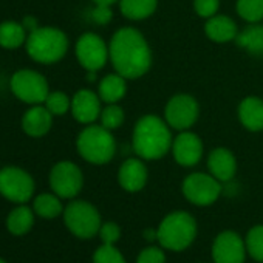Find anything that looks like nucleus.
<instances>
[{
  "label": "nucleus",
  "instance_id": "7",
  "mask_svg": "<svg viewBox=\"0 0 263 263\" xmlns=\"http://www.w3.org/2000/svg\"><path fill=\"white\" fill-rule=\"evenodd\" d=\"M34 194V180L21 167L8 166L0 171V195L13 203L24 204Z\"/></svg>",
  "mask_w": 263,
  "mask_h": 263
},
{
  "label": "nucleus",
  "instance_id": "28",
  "mask_svg": "<svg viewBox=\"0 0 263 263\" xmlns=\"http://www.w3.org/2000/svg\"><path fill=\"white\" fill-rule=\"evenodd\" d=\"M238 14L248 22H258L263 19V0H238Z\"/></svg>",
  "mask_w": 263,
  "mask_h": 263
},
{
  "label": "nucleus",
  "instance_id": "19",
  "mask_svg": "<svg viewBox=\"0 0 263 263\" xmlns=\"http://www.w3.org/2000/svg\"><path fill=\"white\" fill-rule=\"evenodd\" d=\"M238 116L248 130H263V101L254 96L243 99L238 108Z\"/></svg>",
  "mask_w": 263,
  "mask_h": 263
},
{
  "label": "nucleus",
  "instance_id": "36",
  "mask_svg": "<svg viewBox=\"0 0 263 263\" xmlns=\"http://www.w3.org/2000/svg\"><path fill=\"white\" fill-rule=\"evenodd\" d=\"M22 25H24V28L28 30L30 33L39 28V27H37V21H36L34 17H31V16H27V17L22 21Z\"/></svg>",
  "mask_w": 263,
  "mask_h": 263
},
{
  "label": "nucleus",
  "instance_id": "8",
  "mask_svg": "<svg viewBox=\"0 0 263 263\" xmlns=\"http://www.w3.org/2000/svg\"><path fill=\"white\" fill-rule=\"evenodd\" d=\"M11 91L27 104H42L48 96L47 79L34 70H19L11 78Z\"/></svg>",
  "mask_w": 263,
  "mask_h": 263
},
{
  "label": "nucleus",
  "instance_id": "14",
  "mask_svg": "<svg viewBox=\"0 0 263 263\" xmlns=\"http://www.w3.org/2000/svg\"><path fill=\"white\" fill-rule=\"evenodd\" d=\"M172 149L177 163L186 167L195 166L203 155V144L200 138L194 134H189V132H184L175 138Z\"/></svg>",
  "mask_w": 263,
  "mask_h": 263
},
{
  "label": "nucleus",
  "instance_id": "4",
  "mask_svg": "<svg viewBox=\"0 0 263 263\" xmlns=\"http://www.w3.org/2000/svg\"><path fill=\"white\" fill-rule=\"evenodd\" d=\"M68 48L67 36L51 27H42L27 37V51L30 58L41 64H54L61 61Z\"/></svg>",
  "mask_w": 263,
  "mask_h": 263
},
{
  "label": "nucleus",
  "instance_id": "23",
  "mask_svg": "<svg viewBox=\"0 0 263 263\" xmlns=\"http://www.w3.org/2000/svg\"><path fill=\"white\" fill-rule=\"evenodd\" d=\"M61 197H58L56 194H41L34 198L33 203V211L36 215L51 220L59 217L61 214H64V208L62 203L59 200Z\"/></svg>",
  "mask_w": 263,
  "mask_h": 263
},
{
  "label": "nucleus",
  "instance_id": "26",
  "mask_svg": "<svg viewBox=\"0 0 263 263\" xmlns=\"http://www.w3.org/2000/svg\"><path fill=\"white\" fill-rule=\"evenodd\" d=\"M237 44L251 54H263V27H248L237 36Z\"/></svg>",
  "mask_w": 263,
  "mask_h": 263
},
{
  "label": "nucleus",
  "instance_id": "31",
  "mask_svg": "<svg viewBox=\"0 0 263 263\" xmlns=\"http://www.w3.org/2000/svg\"><path fill=\"white\" fill-rule=\"evenodd\" d=\"M101 121H102V125L108 130L111 128H118L122 121H124V111L121 107L115 105V104H110L107 108L102 110L101 113Z\"/></svg>",
  "mask_w": 263,
  "mask_h": 263
},
{
  "label": "nucleus",
  "instance_id": "13",
  "mask_svg": "<svg viewBox=\"0 0 263 263\" xmlns=\"http://www.w3.org/2000/svg\"><path fill=\"white\" fill-rule=\"evenodd\" d=\"M198 116V104L192 96H174L166 107V121L177 130L189 128Z\"/></svg>",
  "mask_w": 263,
  "mask_h": 263
},
{
  "label": "nucleus",
  "instance_id": "27",
  "mask_svg": "<svg viewBox=\"0 0 263 263\" xmlns=\"http://www.w3.org/2000/svg\"><path fill=\"white\" fill-rule=\"evenodd\" d=\"M245 245L251 258L263 263V224H257L248 231Z\"/></svg>",
  "mask_w": 263,
  "mask_h": 263
},
{
  "label": "nucleus",
  "instance_id": "9",
  "mask_svg": "<svg viewBox=\"0 0 263 263\" xmlns=\"http://www.w3.org/2000/svg\"><path fill=\"white\" fill-rule=\"evenodd\" d=\"M221 194L220 181L208 174H192L183 181V195L192 204L209 206Z\"/></svg>",
  "mask_w": 263,
  "mask_h": 263
},
{
  "label": "nucleus",
  "instance_id": "24",
  "mask_svg": "<svg viewBox=\"0 0 263 263\" xmlns=\"http://www.w3.org/2000/svg\"><path fill=\"white\" fill-rule=\"evenodd\" d=\"M25 41H27L25 28L22 24L13 22V21H7L0 24V47L14 50V48H19Z\"/></svg>",
  "mask_w": 263,
  "mask_h": 263
},
{
  "label": "nucleus",
  "instance_id": "30",
  "mask_svg": "<svg viewBox=\"0 0 263 263\" xmlns=\"http://www.w3.org/2000/svg\"><path fill=\"white\" fill-rule=\"evenodd\" d=\"M71 102L68 99V96L62 91H53V93H48L47 99H45V107L50 110L51 115H64L67 113V110L70 108Z\"/></svg>",
  "mask_w": 263,
  "mask_h": 263
},
{
  "label": "nucleus",
  "instance_id": "17",
  "mask_svg": "<svg viewBox=\"0 0 263 263\" xmlns=\"http://www.w3.org/2000/svg\"><path fill=\"white\" fill-rule=\"evenodd\" d=\"M51 124H53V115L47 107H41L39 104L27 110L22 118L24 132L33 138H39L48 134Z\"/></svg>",
  "mask_w": 263,
  "mask_h": 263
},
{
  "label": "nucleus",
  "instance_id": "12",
  "mask_svg": "<svg viewBox=\"0 0 263 263\" xmlns=\"http://www.w3.org/2000/svg\"><path fill=\"white\" fill-rule=\"evenodd\" d=\"M76 56L79 64L85 70L96 71L105 65L108 50L99 36L93 33H85L79 37L76 44Z\"/></svg>",
  "mask_w": 263,
  "mask_h": 263
},
{
  "label": "nucleus",
  "instance_id": "33",
  "mask_svg": "<svg viewBox=\"0 0 263 263\" xmlns=\"http://www.w3.org/2000/svg\"><path fill=\"white\" fill-rule=\"evenodd\" d=\"M99 237L104 245H115L121 238V228L113 221H107V223L101 224Z\"/></svg>",
  "mask_w": 263,
  "mask_h": 263
},
{
  "label": "nucleus",
  "instance_id": "37",
  "mask_svg": "<svg viewBox=\"0 0 263 263\" xmlns=\"http://www.w3.org/2000/svg\"><path fill=\"white\" fill-rule=\"evenodd\" d=\"M144 238L149 241H158V232L157 229H146L144 231Z\"/></svg>",
  "mask_w": 263,
  "mask_h": 263
},
{
  "label": "nucleus",
  "instance_id": "32",
  "mask_svg": "<svg viewBox=\"0 0 263 263\" xmlns=\"http://www.w3.org/2000/svg\"><path fill=\"white\" fill-rule=\"evenodd\" d=\"M137 263H166V254L161 246H147L140 252Z\"/></svg>",
  "mask_w": 263,
  "mask_h": 263
},
{
  "label": "nucleus",
  "instance_id": "3",
  "mask_svg": "<svg viewBox=\"0 0 263 263\" xmlns=\"http://www.w3.org/2000/svg\"><path fill=\"white\" fill-rule=\"evenodd\" d=\"M157 232L158 243L163 249L180 252L194 243L197 237V221L189 212L175 211L163 218Z\"/></svg>",
  "mask_w": 263,
  "mask_h": 263
},
{
  "label": "nucleus",
  "instance_id": "38",
  "mask_svg": "<svg viewBox=\"0 0 263 263\" xmlns=\"http://www.w3.org/2000/svg\"><path fill=\"white\" fill-rule=\"evenodd\" d=\"M93 2H95L96 5H107V7H110L111 4L116 2V0H93Z\"/></svg>",
  "mask_w": 263,
  "mask_h": 263
},
{
  "label": "nucleus",
  "instance_id": "22",
  "mask_svg": "<svg viewBox=\"0 0 263 263\" xmlns=\"http://www.w3.org/2000/svg\"><path fill=\"white\" fill-rule=\"evenodd\" d=\"M125 95V78L121 74H108L99 84V96L107 104H115Z\"/></svg>",
  "mask_w": 263,
  "mask_h": 263
},
{
  "label": "nucleus",
  "instance_id": "25",
  "mask_svg": "<svg viewBox=\"0 0 263 263\" xmlns=\"http://www.w3.org/2000/svg\"><path fill=\"white\" fill-rule=\"evenodd\" d=\"M121 13L132 21H141L154 14L157 0H121Z\"/></svg>",
  "mask_w": 263,
  "mask_h": 263
},
{
  "label": "nucleus",
  "instance_id": "10",
  "mask_svg": "<svg viewBox=\"0 0 263 263\" xmlns=\"http://www.w3.org/2000/svg\"><path fill=\"white\" fill-rule=\"evenodd\" d=\"M82 184V172L71 161H61L50 172V186L61 198H74L81 192Z\"/></svg>",
  "mask_w": 263,
  "mask_h": 263
},
{
  "label": "nucleus",
  "instance_id": "29",
  "mask_svg": "<svg viewBox=\"0 0 263 263\" xmlns=\"http://www.w3.org/2000/svg\"><path fill=\"white\" fill-rule=\"evenodd\" d=\"M93 263H127L115 245H101L93 254Z\"/></svg>",
  "mask_w": 263,
  "mask_h": 263
},
{
  "label": "nucleus",
  "instance_id": "21",
  "mask_svg": "<svg viewBox=\"0 0 263 263\" xmlns=\"http://www.w3.org/2000/svg\"><path fill=\"white\" fill-rule=\"evenodd\" d=\"M34 224V211L28 206H17L7 217V228L13 235H25L31 231Z\"/></svg>",
  "mask_w": 263,
  "mask_h": 263
},
{
  "label": "nucleus",
  "instance_id": "34",
  "mask_svg": "<svg viewBox=\"0 0 263 263\" xmlns=\"http://www.w3.org/2000/svg\"><path fill=\"white\" fill-rule=\"evenodd\" d=\"M195 11L201 17H212L218 10V0H195Z\"/></svg>",
  "mask_w": 263,
  "mask_h": 263
},
{
  "label": "nucleus",
  "instance_id": "35",
  "mask_svg": "<svg viewBox=\"0 0 263 263\" xmlns=\"http://www.w3.org/2000/svg\"><path fill=\"white\" fill-rule=\"evenodd\" d=\"M91 19H93L96 24H99V25L107 24V22L111 19L110 7H107V5H98V7L93 10V13H91Z\"/></svg>",
  "mask_w": 263,
  "mask_h": 263
},
{
  "label": "nucleus",
  "instance_id": "39",
  "mask_svg": "<svg viewBox=\"0 0 263 263\" xmlns=\"http://www.w3.org/2000/svg\"><path fill=\"white\" fill-rule=\"evenodd\" d=\"M0 263H8V261H5L4 258H0Z\"/></svg>",
  "mask_w": 263,
  "mask_h": 263
},
{
  "label": "nucleus",
  "instance_id": "20",
  "mask_svg": "<svg viewBox=\"0 0 263 263\" xmlns=\"http://www.w3.org/2000/svg\"><path fill=\"white\" fill-rule=\"evenodd\" d=\"M206 34L214 42H229L235 39L237 27L226 16H212L206 24Z\"/></svg>",
  "mask_w": 263,
  "mask_h": 263
},
{
  "label": "nucleus",
  "instance_id": "6",
  "mask_svg": "<svg viewBox=\"0 0 263 263\" xmlns=\"http://www.w3.org/2000/svg\"><path fill=\"white\" fill-rule=\"evenodd\" d=\"M64 221L67 229L79 238L95 237L102 224L98 209L84 200H74L64 209Z\"/></svg>",
  "mask_w": 263,
  "mask_h": 263
},
{
  "label": "nucleus",
  "instance_id": "2",
  "mask_svg": "<svg viewBox=\"0 0 263 263\" xmlns=\"http://www.w3.org/2000/svg\"><path fill=\"white\" fill-rule=\"evenodd\" d=\"M172 137L167 125L158 116L141 118L134 130V151L144 160H158L167 154Z\"/></svg>",
  "mask_w": 263,
  "mask_h": 263
},
{
  "label": "nucleus",
  "instance_id": "16",
  "mask_svg": "<svg viewBox=\"0 0 263 263\" xmlns=\"http://www.w3.org/2000/svg\"><path fill=\"white\" fill-rule=\"evenodd\" d=\"M118 180L122 189L128 192H138L147 183V169L140 160L130 158L122 163L118 174Z\"/></svg>",
  "mask_w": 263,
  "mask_h": 263
},
{
  "label": "nucleus",
  "instance_id": "5",
  "mask_svg": "<svg viewBox=\"0 0 263 263\" xmlns=\"http://www.w3.org/2000/svg\"><path fill=\"white\" fill-rule=\"evenodd\" d=\"M79 155L93 164H105L115 155V140L104 125H88L78 137Z\"/></svg>",
  "mask_w": 263,
  "mask_h": 263
},
{
  "label": "nucleus",
  "instance_id": "15",
  "mask_svg": "<svg viewBox=\"0 0 263 263\" xmlns=\"http://www.w3.org/2000/svg\"><path fill=\"white\" fill-rule=\"evenodd\" d=\"M71 113L82 124L93 122L101 113L99 98L90 90H79L71 99Z\"/></svg>",
  "mask_w": 263,
  "mask_h": 263
},
{
  "label": "nucleus",
  "instance_id": "1",
  "mask_svg": "<svg viewBox=\"0 0 263 263\" xmlns=\"http://www.w3.org/2000/svg\"><path fill=\"white\" fill-rule=\"evenodd\" d=\"M108 54L118 74L127 79L140 78L151 68V48L143 34L134 28H122L115 33Z\"/></svg>",
  "mask_w": 263,
  "mask_h": 263
},
{
  "label": "nucleus",
  "instance_id": "11",
  "mask_svg": "<svg viewBox=\"0 0 263 263\" xmlns=\"http://www.w3.org/2000/svg\"><path fill=\"white\" fill-rule=\"evenodd\" d=\"M246 254L245 240L234 231L220 232L212 243L214 263H245Z\"/></svg>",
  "mask_w": 263,
  "mask_h": 263
},
{
  "label": "nucleus",
  "instance_id": "18",
  "mask_svg": "<svg viewBox=\"0 0 263 263\" xmlns=\"http://www.w3.org/2000/svg\"><path fill=\"white\" fill-rule=\"evenodd\" d=\"M208 167L212 177H215L218 181H229L234 178L237 171V163L234 155L223 147H218L211 152L208 160Z\"/></svg>",
  "mask_w": 263,
  "mask_h": 263
}]
</instances>
